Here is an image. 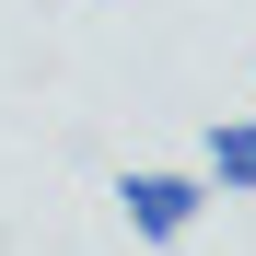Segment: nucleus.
Instances as JSON below:
<instances>
[{
  "label": "nucleus",
  "mask_w": 256,
  "mask_h": 256,
  "mask_svg": "<svg viewBox=\"0 0 256 256\" xmlns=\"http://www.w3.org/2000/svg\"><path fill=\"white\" fill-rule=\"evenodd\" d=\"M116 210H128V233H140V244H175L198 210H210V175H175V163H128V175H116Z\"/></svg>",
  "instance_id": "obj_1"
},
{
  "label": "nucleus",
  "mask_w": 256,
  "mask_h": 256,
  "mask_svg": "<svg viewBox=\"0 0 256 256\" xmlns=\"http://www.w3.org/2000/svg\"><path fill=\"white\" fill-rule=\"evenodd\" d=\"M210 186H233V198H256V116H222L210 128V163H198Z\"/></svg>",
  "instance_id": "obj_2"
}]
</instances>
